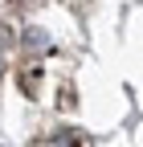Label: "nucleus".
<instances>
[{
	"label": "nucleus",
	"mask_w": 143,
	"mask_h": 147,
	"mask_svg": "<svg viewBox=\"0 0 143 147\" xmlns=\"http://www.w3.org/2000/svg\"><path fill=\"white\" fill-rule=\"evenodd\" d=\"M53 147H86V139H82L78 131H61L57 139H53Z\"/></svg>",
	"instance_id": "f257e3e1"
},
{
	"label": "nucleus",
	"mask_w": 143,
	"mask_h": 147,
	"mask_svg": "<svg viewBox=\"0 0 143 147\" xmlns=\"http://www.w3.org/2000/svg\"><path fill=\"white\" fill-rule=\"evenodd\" d=\"M4 41H8V33H4V25H0V45H4Z\"/></svg>",
	"instance_id": "f03ea898"
}]
</instances>
